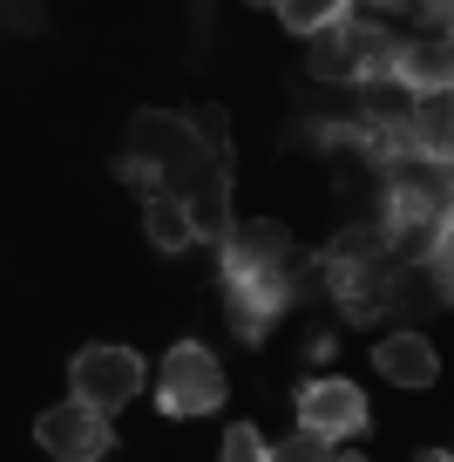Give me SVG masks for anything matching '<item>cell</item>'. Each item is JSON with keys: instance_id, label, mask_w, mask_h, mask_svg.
I'll return each mask as SVG.
<instances>
[{"instance_id": "1", "label": "cell", "mask_w": 454, "mask_h": 462, "mask_svg": "<svg viewBox=\"0 0 454 462\" xmlns=\"http://www.w3.org/2000/svg\"><path fill=\"white\" fill-rule=\"evenodd\" d=\"M123 171L142 177L150 190H170V198H184L197 177L224 171V163L211 157V150L197 143V130H190V116H163V109H142L136 123H129V150H123Z\"/></svg>"}, {"instance_id": "2", "label": "cell", "mask_w": 454, "mask_h": 462, "mask_svg": "<svg viewBox=\"0 0 454 462\" xmlns=\"http://www.w3.org/2000/svg\"><path fill=\"white\" fill-rule=\"evenodd\" d=\"M380 190H386V225H448V157L386 150Z\"/></svg>"}, {"instance_id": "3", "label": "cell", "mask_w": 454, "mask_h": 462, "mask_svg": "<svg viewBox=\"0 0 454 462\" xmlns=\"http://www.w3.org/2000/svg\"><path fill=\"white\" fill-rule=\"evenodd\" d=\"M157 408H163V415H177V421L224 408V367H217V354H211V346L184 340V346H170V354H163Z\"/></svg>"}, {"instance_id": "4", "label": "cell", "mask_w": 454, "mask_h": 462, "mask_svg": "<svg viewBox=\"0 0 454 462\" xmlns=\"http://www.w3.org/2000/svg\"><path fill=\"white\" fill-rule=\"evenodd\" d=\"M68 388H75V402H82V408L109 415V408L136 402L142 361L129 354V346H82V354H75V367H68Z\"/></svg>"}, {"instance_id": "5", "label": "cell", "mask_w": 454, "mask_h": 462, "mask_svg": "<svg viewBox=\"0 0 454 462\" xmlns=\"http://www.w3.org/2000/svg\"><path fill=\"white\" fill-rule=\"evenodd\" d=\"M34 442L55 462H102L109 456V415H95V408H82V402H61V408H48V415L34 421Z\"/></svg>"}, {"instance_id": "6", "label": "cell", "mask_w": 454, "mask_h": 462, "mask_svg": "<svg viewBox=\"0 0 454 462\" xmlns=\"http://www.w3.org/2000/svg\"><path fill=\"white\" fill-rule=\"evenodd\" d=\"M271 273H292V231L271 225V217L231 225V238H224V279H271Z\"/></svg>"}, {"instance_id": "7", "label": "cell", "mask_w": 454, "mask_h": 462, "mask_svg": "<svg viewBox=\"0 0 454 462\" xmlns=\"http://www.w3.org/2000/svg\"><path fill=\"white\" fill-rule=\"evenodd\" d=\"M298 429L326 435V442L359 435L367 429V394H359L353 381H305V388H298Z\"/></svg>"}, {"instance_id": "8", "label": "cell", "mask_w": 454, "mask_h": 462, "mask_svg": "<svg viewBox=\"0 0 454 462\" xmlns=\"http://www.w3.org/2000/svg\"><path fill=\"white\" fill-rule=\"evenodd\" d=\"M285 300H292V273H271V279H224V313H231V327H238L244 340H265L271 319L285 313Z\"/></svg>"}, {"instance_id": "9", "label": "cell", "mask_w": 454, "mask_h": 462, "mask_svg": "<svg viewBox=\"0 0 454 462\" xmlns=\"http://www.w3.org/2000/svg\"><path fill=\"white\" fill-rule=\"evenodd\" d=\"M394 82L407 96H448L454 82V61H448V42L421 34V42H394Z\"/></svg>"}, {"instance_id": "10", "label": "cell", "mask_w": 454, "mask_h": 462, "mask_svg": "<svg viewBox=\"0 0 454 462\" xmlns=\"http://www.w3.org/2000/svg\"><path fill=\"white\" fill-rule=\"evenodd\" d=\"M373 367H380V374L394 381V388H434V374H440V354L421 340V333H394V340H380Z\"/></svg>"}, {"instance_id": "11", "label": "cell", "mask_w": 454, "mask_h": 462, "mask_svg": "<svg viewBox=\"0 0 454 462\" xmlns=\"http://www.w3.org/2000/svg\"><path fill=\"white\" fill-rule=\"evenodd\" d=\"M386 265H394V259H380V265H326L346 319H380L386 313Z\"/></svg>"}, {"instance_id": "12", "label": "cell", "mask_w": 454, "mask_h": 462, "mask_svg": "<svg viewBox=\"0 0 454 462\" xmlns=\"http://www.w3.org/2000/svg\"><path fill=\"white\" fill-rule=\"evenodd\" d=\"M184 211H190V231H197V238H217V245H224V238H231V190H224V171L197 177V184L184 190Z\"/></svg>"}, {"instance_id": "13", "label": "cell", "mask_w": 454, "mask_h": 462, "mask_svg": "<svg viewBox=\"0 0 454 462\" xmlns=\"http://www.w3.org/2000/svg\"><path fill=\"white\" fill-rule=\"evenodd\" d=\"M142 225H150V245H163V252H184L197 231H190V211H184V198H170V190H150V204H142Z\"/></svg>"}, {"instance_id": "14", "label": "cell", "mask_w": 454, "mask_h": 462, "mask_svg": "<svg viewBox=\"0 0 454 462\" xmlns=\"http://www.w3.org/2000/svg\"><path fill=\"white\" fill-rule=\"evenodd\" d=\"M380 259H386V225H346L326 252V265H380Z\"/></svg>"}, {"instance_id": "15", "label": "cell", "mask_w": 454, "mask_h": 462, "mask_svg": "<svg viewBox=\"0 0 454 462\" xmlns=\"http://www.w3.org/2000/svg\"><path fill=\"white\" fill-rule=\"evenodd\" d=\"M278 21H285V28H298V34H319V28L340 21V7H332V0H285Z\"/></svg>"}, {"instance_id": "16", "label": "cell", "mask_w": 454, "mask_h": 462, "mask_svg": "<svg viewBox=\"0 0 454 462\" xmlns=\"http://www.w3.org/2000/svg\"><path fill=\"white\" fill-rule=\"evenodd\" d=\"M271 462H332V442L313 435V429H298V435H285V442L271 448Z\"/></svg>"}, {"instance_id": "17", "label": "cell", "mask_w": 454, "mask_h": 462, "mask_svg": "<svg viewBox=\"0 0 454 462\" xmlns=\"http://www.w3.org/2000/svg\"><path fill=\"white\" fill-rule=\"evenodd\" d=\"M224 462H271V448H265V435H258L251 421H238V429L224 435Z\"/></svg>"}, {"instance_id": "18", "label": "cell", "mask_w": 454, "mask_h": 462, "mask_svg": "<svg viewBox=\"0 0 454 462\" xmlns=\"http://www.w3.org/2000/svg\"><path fill=\"white\" fill-rule=\"evenodd\" d=\"M421 462H448V448H427V456H421Z\"/></svg>"}, {"instance_id": "19", "label": "cell", "mask_w": 454, "mask_h": 462, "mask_svg": "<svg viewBox=\"0 0 454 462\" xmlns=\"http://www.w3.org/2000/svg\"><path fill=\"white\" fill-rule=\"evenodd\" d=\"M332 462H367V456H332Z\"/></svg>"}]
</instances>
